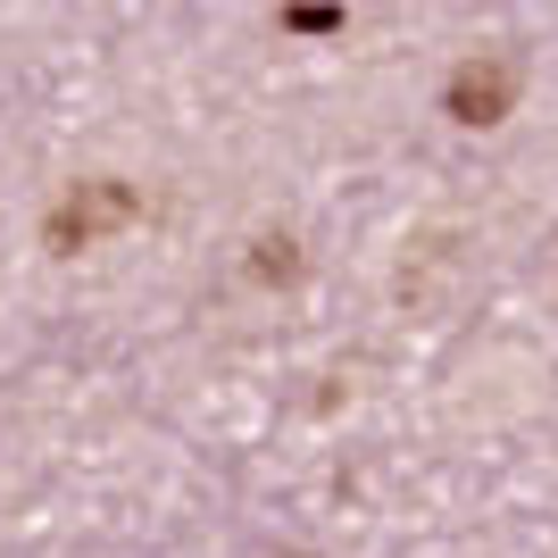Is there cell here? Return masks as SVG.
<instances>
[{
  "instance_id": "obj_1",
  "label": "cell",
  "mask_w": 558,
  "mask_h": 558,
  "mask_svg": "<svg viewBox=\"0 0 558 558\" xmlns=\"http://www.w3.org/2000/svg\"><path fill=\"white\" fill-rule=\"evenodd\" d=\"M517 84H525V68H517L509 50H475V59H459L442 100H450L459 125H500V117L517 109Z\"/></svg>"
},
{
  "instance_id": "obj_2",
  "label": "cell",
  "mask_w": 558,
  "mask_h": 558,
  "mask_svg": "<svg viewBox=\"0 0 558 558\" xmlns=\"http://www.w3.org/2000/svg\"><path fill=\"white\" fill-rule=\"evenodd\" d=\"M142 217V201H134V184H75L59 209H50V226H43V242L59 258L68 251H84L93 233H109V226H134Z\"/></svg>"
},
{
  "instance_id": "obj_3",
  "label": "cell",
  "mask_w": 558,
  "mask_h": 558,
  "mask_svg": "<svg viewBox=\"0 0 558 558\" xmlns=\"http://www.w3.org/2000/svg\"><path fill=\"white\" fill-rule=\"evenodd\" d=\"M251 276L258 283H292V276H301V242H292V233H267L258 258H251Z\"/></svg>"
},
{
  "instance_id": "obj_4",
  "label": "cell",
  "mask_w": 558,
  "mask_h": 558,
  "mask_svg": "<svg viewBox=\"0 0 558 558\" xmlns=\"http://www.w3.org/2000/svg\"><path fill=\"white\" fill-rule=\"evenodd\" d=\"M292 34H342V9H283Z\"/></svg>"
}]
</instances>
